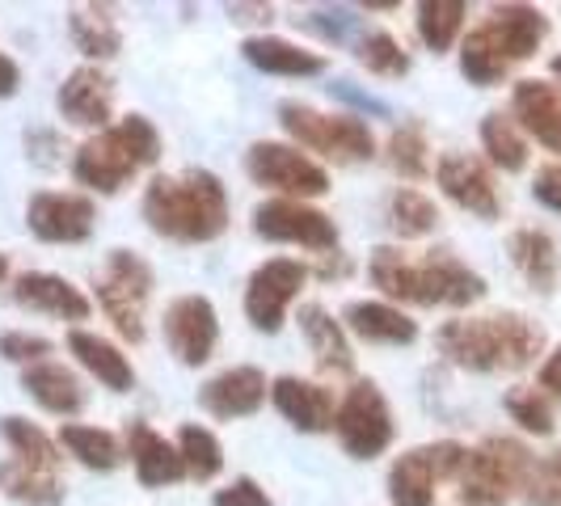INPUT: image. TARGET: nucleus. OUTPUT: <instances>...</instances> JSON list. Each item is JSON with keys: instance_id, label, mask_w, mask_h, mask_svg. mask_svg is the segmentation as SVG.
Masks as SVG:
<instances>
[{"instance_id": "nucleus-1", "label": "nucleus", "mask_w": 561, "mask_h": 506, "mask_svg": "<svg viewBox=\"0 0 561 506\" xmlns=\"http://www.w3.org/2000/svg\"><path fill=\"white\" fill-rule=\"evenodd\" d=\"M367 279L380 287L389 304H419V309H469L485 300V279L469 262H460L448 250H431L410 257L397 245H380L367 257Z\"/></svg>"}, {"instance_id": "nucleus-2", "label": "nucleus", "mask_w": 561, "mask_h": 506, "mask_svg": "<svg viewBox=\"0 0 561 506\" xmlns=\"http://www.w3.org/2000/svg\"><path fill=\"white\" fill-rule=\"evenodd\" d=\"M140 211L157 237L178 241V245H207L225 237L228 191L211 169L157 173L144 191Z\"/></svg>"}, {"instance_id": "nucleus-3", "label": "nucleus", "mask_w": 561, "mask_h": 506, "mask_svg": "<svg viewBox=\"0 0 561 506\" xmlns=\"http://www.w3.org/2000/svg\"><path fill=\"white\" fill-rule=\"evenodd\" d=\"M435 346L465 371H524L545 355V330L524 312L456 317L435 330Z\"/></svg>"}, {"instance_id": "nucleus-4", "label": "nucleus", "mask_w": 561, "mask_h": 506, "mask_svg": "<svg viewBox=\"0 0 561 506\" xmlns=\"http://www.w3.org/2000/svg\"><path fill=\"white\" fill-rule=\"evenodd\" d=\"M549 18L533 4H494L490 18L460 38V77L478 89L506 81V72L540 51Z\"/></svg>"}, {"instance_id": "nucleus-5", "label": "nucleus", "mask_w": 561, "mask_h": 506, "mask_svg": "<svg viewBox=\"0 0 561 506\" xmlns=\"http://www.w3.org/2000/svg\"><path fill=\"white\" fill-rule=\"evenodd\" d=\"M161 157V131L152 127V118L144 114H127L111 123L106 131L89 136L72 157V177L84 191L98 195H118L140 169L157 165Z\"/></svg>"}, {"instance_id": "nucleus-6", "label": "nucleus", "mask_w": 561, "mask_h": 506, "mask_svg": "<svg viewBox=\"0 0 561 506\" xmlns=\"http://www.w3.org/2000/svg\"><path fill=\"white\" fill-rule=\"evenodd\" d=\"M536 456L519 439L490 435L481 448H469V460L456 478L460 506H506L533 478Z\"/></svg>"}, {"instance_id": "nucleus-7", "label": "nucleus", "mask_w": 561, "mask_h": 506, "mask_svg": "<svg viewBox=\"0 0 561 506\" xmlns=\"http://www.w3.org/2000/svg\"><path fill=\"white\" fill-rule=\"evenodd\" d=\"M279 123L296 140V148L321 152L325 161H337V165H355V161L376 157V136L359 114H325L309 102H283Z\"/></svg>"}, {"instance_id": "nucleus-8", "label": "nucleus", "mask_w": 561, "mask_h": 506, "mask_svg": "<svg viewBox=\"0 0 561 506\" xmlns=\"http://www.w3.org/2000/svg\"><path fill=\"white\" fill-rule=\"evenodd\" d=\"M98 309L106 312V321L114 325V334L123 342H144V312H148V300H152V287H157V275L152 266L144 262L136 250H111L102 271H98Z\"/></svg>"}, {"instance_id": "nucleus-9", "label": "nucleus", "mask_w": 561, "mask_h": 506, "mask_svg": "<svg viewBox=\"0 0 561 506\" xmlns=\"http://www.w3.org/2000/svg\"><path fill=\"white\" fill-rule=\"evenodd\" d=\"M334 430L342 451L355 456V460H376L380 451L389 448L397 426H393V410H389V401L380 393V384L355 380L346 389V396L337 401Z\"/></svg>"}, {"instance_id": "nucleus-10", "label": "nucleus", "mask_w": 561, "mask_h": 506, "mask_svg": "<svg viewBox=\"0 0 561 506\" xmlns=\"http://www.w3.org/2000/svg\"><path fill=\"white\" fill-rule=\"evenodd\" d=\"M245 173L262 191H275L279 198H321L330 191V173L317 165L312 157H305L296 143L283 140H257L245 152Z\"/></svg>"}, {"instance_id": "nucleus-11", "label": "nucleus", "mask_w": 561, "mask_h": 506, "mask_svg": "<svg viewBox=\"0 0 561 506\" xmlns=\"http://www.w3.org/2000/svg\"><path fill=\"white\" fill-rule=\"evenodd\" d=\"M469 460L465 444H426L405 456H397L393 469H389V503L393 506H435V485L439 481H456L460 469Z\"/></svg>"}, {"instance_id": "nucleus-12", "label": "nucleus", "mask_w": 561, "mask_h": 506, "mask_svg": "<svg viewBox=\"0 0 561 506\" xmlns=\"http://www.w3.org/2000/svg\"><path fill=\"white\" fill-rule=\"evenodd\" d=\"M253 232L275 245H300L312 253H337V225L321 207L300 198H266L253 207Z\"/></svg>"}, {"instance_id": "nucleus-13", "label": "nucleus", "mask_w": 561, "mask_h": 506, "mask_svg": "<svg viewBox=\"0 0 561 506\" xmlns=\"http://www.w3.org/2000/svg\"><path fill=\"white\" fill-rule=\"evenodd\" d=\"M309 283V266L296 257H271L262 262L245 283V317L257 334H279L287 309L300 300Z\"/></svg>"}, {"instance_id": "nucleus-14", "label": "nucleus", "mask_w": 561, "mask_h": 506, "mask_svg": "<svg viewBox=\"0 0 561 506\" xmlns=\"http://www.w3.org/2000/svg\"><path fill=\"white\" fill-rule=\"evenodd\" d=\"M26 225L47 245H81L98 228V203L72 191H38L26 203Z\"/></svg>"}, {"instance_id": "nucleus-15", "label": "nucleus", "mask_w": 561, "mask_h": 506, "mask_svg": "<svg viewBox=\"0 0 561 506\" xmlns=\"http://www.w3.org/2000/svg\"><path fill=\"white\" fill-rule=\"evenodd\" d=\"M165 346L178 364L203 367L220 346V317L207 296H178L165 309Z\"/></svg>"}, {"instance_id": "nucleus-16", "label": "nucleus", "mask_w": 561, "mask_h": 506, "mask_svg": "<svg viewBox=\"0 0 561 506\" xmlns=\"http://www.w3.org/2000/svg\"><path fill=\"white\" fill-rule=\"evenodd\" d=\"M435 182L460 211H469L478 220H499L503 216V195H499L494 169L473 152H444L439 165H435Z\"/></svg>"}, {"instance_id": "nucleus-17", "label": "nucleus", "mask_w": 561, "mask_h": 506, "mask_svg": "<svg viewBox=\"0 0 561 506\" xmlns=\"http://www.w3.org/2000/svg\"><path fill=\"white\" fill-rule=\"evenodd\" d=\"M56 106L64 114V123L89 127V131H106L114 114V81L98 64H81L56 89Z\"/></svg>"}, {"instance_id": "nucleus-18", "label": "nucleus", "mask_w": 561, "mask_h": 506, "mask_svg": "<svg viewBox=\"0 0 561 506\" xmlns=\"http://www.w3.org/2000/svg\"><path fill=\"white\" fill-rule=\"evenodd\" d=\"M266 371L262 367H225L216 371L203 389H198V405L220 422H237V418H250L266 405Z\"/></svg>"}, {"instance_id": "nucleus-19", "label": "nucleus", "mask_w": 561, "mask_h": 506, "mask_svg": "<svg viewBox=\"0 0 561 506\" xmlns=\"http://www.w3.org/2000/svg\"><path fill=\"white\" fill-rule=\"evenodd\" d=\"M13 300L30 312H43V317H56V321H84L93 312V300L84 296L81 287L64 275L51 271H26L13 279Z\"/></svg>"}, {"instance_id": "nucleus-20", "label": "nucleus", "mask_w": 561, "mask_h": 506, "mask_svg": "<svg viewBox=\"0 0 561 506\" xmlns=\"http://www.w3.org/2000/svg\"><path fill=\"white\" fill-rule=\"evenodd\" d=\"M271 401L283 418L291 422L296 430L317 435V430H334L337 414V396L330 384H317V380H300V376H279L271 384Z\"/></svg>"}, {"instance_id": "nucleus-21", "label": "nucleus", "mask_w": 561, "mask_h": 506, "mask_svg": "<svg viewBox=\"0 0 561 506\" xmlns=\"http://www.w3.org/2000/svg\"><path fill=\"white\" fill-rule=\"evenodd\" d=\"M511 118L533 136L536 143H545L549 152L561 157V89L549 81H515L511 89Z\"/></svg>"}, {"instance_id": "nucleus-22", "label": "nucleus", "mask_w": 561, "mask_h": 506, "mask_svg": "<svg viewBox=\"0 0 561 506\" xmlns=\"http://www.w3.org/2000/svg\"><path fill=\"white\" fill-rule=\"evenodd\" d=\"M127 456L136 464V478L148 490H161V485H178L186 478V464H182V451L178 444H169L161 430H152L148 422H127Z\"/></svg>"}, {"instance_id": "nucleus-23", "label": "nucleus", "mask_w": 561, "mask_h": 506, "mask_svg": "<svg viewBox=\"0 0 561 506\" xmlns=\"http://www.w3.org/2000/svg\"><path fill=\"white\" fill-rule=\"evenodd\" d=\"M342 325H346V334L371 342V346H410L419 337V321L389 300H351L342 309Z\"/></svg>"}, {"instance_id": "nucleus-24", "label": "nucleus", "mask_w": 561, "mask_h": 506, "mask_svg": "<svg viewBox=\"0 0 561 506\" xmlns=\"http://www.w3.org/2000/svg\"><path fill=\"white\" fill-rule=\"evenodd\" d=\"M300 334H305L312 359L325 376H351L355 371V346L346 337V325L325 304H305L300 309Z\"/></svg>"}, {"instance_id": "nucleus-25", "label": "nucleus", "mask_w": 561, "mask_h": 506, "mask_svg": "<svg viewBox=\"0 0 561 506\" xmlns=\"http://www.w3.org/2000/svg\"><path fill=\"white\" fill-rule=\"evenodd\" d=\"M506 253H511V266L524 275V283L540 291V296H553L561 283V253L558 241L545 232V228H515L511 241H506Z\"/></svg>"}, {"instance_id": "nucleus-26", "label": "nucleus", "mask_w": 561, "mask_h": 506, "mask_svg": "<svg viewBox=\"0 0 561 506\" xmlns=\"http://www.w3.org/2000/svg\"><path fill=\"white\" fill-rule=\"evenodd\" d=\"M241 56L257 72H271V77H321L325 72V56L321 51H309V47H300L291 38H279V34H250L241 43Z\"/></svg>"}, {"instance_id": "nucleus-27", "label": "nucleus", "mask_w": 561, "mask_h": 506, "mask_svg": "<svg viewBox=\"0 0 561 506\" xmlns=\"http://www.w3.org/2000/svg\"><path fill=\"white\" fill-rule=\"evenodd\" d=\"M68 350L77 355V364H81L102 389H111V393H131V389H136V367H131V359L114 346L111 337L89 334V330H72V334H68Z\"/></svg>"}, {"instance_id": "nucleus-28", "label": "nucleus", "mask_w": 561, "mask_h": 506, "mask_svg": "<svg viewBox=\"0 0 561 506\" xmlns=\"http://www.w3.org/2000/svg\"><path fill=\"white\" fill-rule=\"evenodd\" d=\"M22 389H26L47 414H56V418H72V414L84 410V389H81V380H77V371L56 364V359L26 367V371H22Z\"/></svg>"}, {"instance_id": "nucleus-29", "label": "nucleus", "mask_w": 561, "mask_h": 506, "mask_svg": "<svg viewBox=\"0 0 561 506\" xmlns=\"http://www.w3.org/2000/svg\"><path fill=\"white\" fill-rule=\"evenodd\" d=\"M59 448L72 460H81L93 473H114L127 460V444L106 430V426H84V422H64L59 426Z\"/></svg>"}, {"instance_id": "nucleus-30", "label": "nucleus", "mask_w": 561, "mask_h": 506, "mask_svg": "<svg viewBox=\"0 0 561 506\" xmlns=\"http://www.w3.org/2000/svg\"><path fill=\"white\" fill-rule=\"evenodd\" d=\"M68 34L84 59H114L123 51V30L114 22V9L106 4H77L68 13Z\"/></svg>"}, {"instance_id": "nucleus-31", "label": "nucleus", "mask_w": 561, "mask_h": 506, "mask_svg": "<svg viewBox=\"0 0 561 506\" xmlns=\"http://www.w3.org/2000/svg\"><path fill=\"white\" fill-rule=\"evenodd\" d=\"M0 494L22 506H64V481L59 473L34 469L26 460L9 456L0 460Z\"/></svg>"}, {"instance_id": "nucleus-32", "label": "nucleus", "mask_w": 561, "mask_h": 506, "mask_svg": "<svg viewBox=\"0 0 561 506\" xmlns=\"http://www.w3.org/2000/svg\"><path fill=\"white\" fill-rule=\"evenodd\" d=\"M0 435H4V444L13 448L18 460H26L34 469H47V473H59L64 448H59V439H51L38 422L22 418V414H4L0 418Z\"/></svg>"}, {"instance_id": "nucleus-33", "label": "nucleus", "mask_w": 561, "mask_h": 506, "mask_svg": "<svg viewBox=\"0 0 561 506\" xmlns=\"http://www.w3.org/2000/svg\"><path fill=\"white\" fill-rule=\"evenodd\" d=\"M481 148L490 157V165L503 169V173H519L528 165V140H524V127L503 111H490L481 118Z\"/></svg>"}, {"instance_id": "nucleus-34", "label": "nucleus", "mask_w": 561, "mask_h": 506, "mask_svg": "<svg viewBox=\"0 0 561 506\" xmlns=\"http://www.w3.org/2000/svg\"><path fill=\"white\" fill-rule=\"evenodd\" d=\"M385 216H389V228L405 241L431 237L439 228V207H435L431 195H422L419 186H397L389 203H385Z\"/></svg>"}, {"instance_id": "nucleus-35", "label": "nucleus", "mask_w": 561, "mask_h": 506, "mask_svg": "<svg viewBox=\"0 0 561 506\" xmlns=\"http://www.w3.org/2000/svg\"><path fill=\"white\" fill-rule=\"evenodd\" d=\"M465 18H469L465 0H422L414 22H419V38L426 43V51H435V56L451 51L465 30Z\"/></svg>"}, {"instance_id": "nucleus-36", "label": "nucleus", "mask_w": 561, "mask_h": 506, "mask_svg": "<svg viewBox=\"0 0 561 506\" xmlns=\"http://www.w3.org/2000/svg\"><path fill=\"white\" fill-rule=\"evenodd\" d=\"M385 161L393 165V173H401L405 182H419L431 173V140H426V127L419 118L401 123L389 143H385Z\"/></svg>"}, {"instance_id": "nucleus-37", "label": "nucleus", "mask_w": 561, "mask_h": 506, "mask_svg": "<svg viewBox=\"0 0 561 506\" xmlns=\"http://www.w3.org/2000/svg\"><path fill=\"white\" fill-rule=\"evenodd\" d=\"M178 451H182L186 478H195V481H211L225 469V448H220L216 430H207V426H198V422H186V426L178 430Z\"/></svg>"}, {"instance_id": "nucleus-38", "label": "nucleus", "mask_w": 561, "mask_h": 506, "mask_svg": "<svg viewBox=\"0 0 561 506\" xmlns=\"http://www.w3.org/2000/svg\"><path fill=\"white\" fill-rule=\"evenodd\" d=\"M355 59L371 77H385V81H397V77L410 72V51L397 43L389 30H367L364 38L355 43Z\"/></svg>"}, {"instance_id": "nucleus-39", "label": "nucleus", "mask_w": 561, "mask_h": 506, "mask_svg": "<svg viewBox=\"0 0 561 506\" xmlns=\"http://www.w3.org/2000/svg\"><path fill=\"white\" fill-rule=\"evenodd\" d=\"M503 405L506 414H511V422H519L528 435H553V426H558L545 389H511Z\"/></svg>"}, {"instance_id": "nucleus-40", "label": "nucleus", "mask_w": 561, "mask_h": 506, "mask_svg": "<svg viewBox=\"0 0 561 506\" xmlns=\"http://www.w3.org/2000/svg\"><path fill=\"white\" fill-rule=\"evenodd\" d=\"M528 506H561V448L549 451L533 469V478L524 485Z\"/></svg>"}, {"instance_id": "nucleus-41", "label": "nucleus", "mask_w": 561, "mask_h": 506, "mask_svg": "<svg viewBox=\"0 0 561 506\" xmlns=\"http://www.w3.org/2000/svg\"><path fill=\"white\" fill-rule=\"evenodd\" d=\"M51 350H56L51 337L30 334V330H9V334H0V355H4L9 364H22V367L47 364Z\"/></svg>"}, {"instance_id": "nucleus-42", "label": "nucleus", "mask_w": 561, "mask_h": 506, "mask_svg": "<svg viewBox=\"0 0 561 506\" xmlns=\"http://www.w3.org/2000/svg\"><path fill=\"white\" fill-rule=\"evenodd\" d=\"M211 503L216 506H275L271 503V494H266L253 478H237L232 485L216 490V498H211Z\"/></svg>"}, {"instance_id": "nucleus-43", "label": "nucleus", "mask_w": 561, "mask_h": 506, "mask_svg": "<svg viewBox=\"0 0 561 506\" xmlns=\"http://www.w3.org/2000/svg\"><path fill=\"white\" fill-rule=\"evenodd\" d=\"M533 198L540 203V207H549V211H558V216H561V161H558V165L536 169Z\"/></svg>"}, {"instance_id": "nucleus-44", "label": "nucleus", "mask_w": 561, "mask_h": 506, "mask_svg": "<svg viewBox=\"0 0 561 506\" xmlns=\"http://www.w3.org/2000/svg\"><path fill=\"white\" fill-rule=\"evenodd\" d=\"M351 22H355V18H351L346 9H317V13H309V18H305V26L317 30L321 38H334V43H342V38H346Z\"/></svg>"}, {"instance_id": "nucleus-45", "label": "nucleus", "mask_w": 561, "mask_h": 506, "mask_svg": "<svg viewBox=\"0 0 561 506\" xmlns=\"http://www.w3.org/2000/svg\"><path fill=\"white\" fill-rule=\"evenodd\" d=\"M56 152H59L56 131L30 127V131H26V157H30V161H38V165H56Z\"/></svg>"}, {"instance_id": "nucleus-46", "label": "nucleus", "mask_w": 561, "mask_h": 506, "mask_svg": "<svg viewBox=\"0 0 561 506\" xmlns=\"http://www.w3.org/2000/svg\"><path fill=\"white\" fill-rule=\"evenodd\" d=\"M540 389L561 396V342L553 346V355H545V364H540Z\"/></svg>"}, {"instance_id": "nucleus-47", "label": "nucleus", "mask_w": 561, "mask_h": 506, "mask_svg": "<svg viewBox=\"0 0 561 506\" xmlns=\"http://www.w3.org/2000/svg\"><path fill=\"white\" fill-rule=\"evenodd\" d=\"M228 18L241 22V26H257V22H271L275 9L271 4H228Z\"/></svg>"}, {"instance_id": "nucleus-48", "label": "nucleus", "mask_w": 561, "mask_h": 506, "mask_svg": "<svg viewBox=\"0 0 561 506\" xmlns=\"http://www.w3.org/2000/svg\"><path fill=\"white\" fill-rule=\"evenodd\" d=\"M18 89H22V68L0 51V97H13Z\"/></svg>"}, {"instance_id": "nucleus-49", "label": "nucleus", "mask_w": 561, "mask_h": 506, "mask_svg": "<svg viewBox=\"0 0 561 506\" xmlns=\"http://www.w3.org/2000/svg\"><path fill=\"white\" fill-rule=\"evenodd\" d=\"M337 97H346V102H355L359 111H371V114H389V106L385 102H376V97H367V93H355L351 89V81H337V89H334Z\"/></svg>"}, {"instance_id": "nucleus-50", "label": "nucleus", "mask_w": 561, "mask_h": 506, "mask_svg": "<svg viewBox=\"0 0 561 506\" xmlns=\"http://www.w3.org/2000/svg\"><path fill=\"white\" fill-rule=\"evenodd\" d=\"M346 271H351V262H346V253H337L321 266V279H334V275H346Z\"/></svg>"}, {"instance_id": "nucleus-51", "label": "nucleus", "mask_w": 561, "mask_h": 506, "mask_svg": "<svg viewBox=\"0 0 561 506\" xmlns=\"http://www.w3.org/2000/svg\"><path fill=\"white\" fill-rule=\"evenodd\" d=\"M9 279V257H4V253H0V283Z\"/></svg>"}, {"instance_id": "nucleus-52", "label": "nucleus", "mask_w": 561, "mask_h": 506, "mask_svg": "<svg viewBox=\"0 0 561 506\" xmlns=\"http://www.w3.org/2000/svg\"><path fill=\"white\" fill-rule=\"evenodd\" d=\"M549 68H553V77L561 81V56H553V64H549Z\"/></svg>"}]
</instances>
